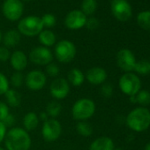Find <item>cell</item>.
I'll use <instances>...</instances> for the list:
<instances>
[{
	"label": "cell",
	"mask_w": 150,
	"mask_h": 150,
	"mask_svg": "<svg viewBox=\"0 0 150 150\" xmlns=\"http://www.w3.org/2000/svg\"><path fill=\"white\" fill-rule=\"evenodd\" d=\"M4 143L6 150H30L32 139L24 128L12 127L7 130Z\"/></svg>",
	"instance_id": "obj_1"
},
{
	"label": "cell",
	"mask_w": 150,
	"mask_h": 150,
	"mask_svg": "<svg viewBox=\"0 0 150 150\" xmlns=\"http://www.w3.org/2000/svg\"><path fill=\"white\" fill-rule=\"evenodd\" d=\"M129 129L136 132H142L150 126V110L146 107H138L130 111L125 118Z\"/></svg>",
	"instance_id": "obj_2"
},
{
	"label": "cell",
	"mask_w": 150,
	"mask_h": 150,
	"mask_svg": "<svg viewBox=\"0 0 150 150\" xmlns=\"http://www.w3.org/2000/svg\"><path fill=\"white\" fill-rule=\"evenodd\" d=\"M96 106L90 98H81L75 102L71 107V116L73 119L79 121H87L96 113Z\"/></svg>",
	"instance_id": "obj_3"
},
{
	"label": "cell",
	"mask_w": 150,
	"mask_h": 150,
	"mask_svg": "<svg viewBox=\"0 0 150 150\" xmlns=\"http://www.w3.org/2000/svg\"><path fill=\"white\" fill-rule=\"evenodd\" d=\"M43 28H44L41 17L35 15H30L21 19L17 27V30L20 32V34L28 37L38 35L43 30Z\"/></svg>",
	"instance_id": "obj_4"
},
{
	"label": "cell",
	"mask_w": 150,
	"mask_h": 150,
	"mask_svg": "<svg viewBox=\"0 0 150 150\" xmlns=\"http://www.w3.org/2000/svg\"><path fill=\"white\" fill-rule=\"evenodd\" d=\"M77 49L75 44L69 40H61L55 44L54 56L57 60L63 64L71 62L76 57Z\"/></svg>",
	"instance_id": "obj_5"
},
{
	"label": "cell",
	"mask_w": 150,
	"mask_h": 150,
	"mask_svg": "<svg viewBox=\"0 0 150 150\" xmlns=\"http://www.w3.org/2000/svg\"><path fill=\"white\" fill-rule=\"evenodd\" d=\"M118 86L123 94L128 96H132L137 95L140 90L141 81L137 74L125 72L118 81Z\"/></svg>",
	"instance_id": "obj_6"
},
{
	"label": "cell",
	"mask_w": 150,
	"mask_h": 150,
	"mask_svg": "<svg viewBox=\"0 0 150 150\" xmlns=\"http://www.w3.org/2000/svg\"><path fill=\"white\" fill-rule=\"evenodd\" d=\"M2 13L6 20L13 22L19 21L24 13V5L21 0H5Z\"/></svg>",
	"instance_id": "obj_7"
},
{
	"label": "cell",
	"mask_w": 150,
	"mask_h": 150,
	"mask_svg": "<svg viewBox=\"0 0 150 150\" xmlns=\"http://www.w3.org/2000/svg\"><path fill=\"white\" fill-rule=\"evenodd\" d=\"M62 134L61 123L57 118H49L43 122L42 126V136L47 142L57 140Z\"/></svg>",
	"instance_id": "obj_8"
},
{
	"label": "cell",
	"mask_w": 150,
	"mask_h": 150,
	"mask_svg": "<svg viewBox=\"0 0 150 150\" xmlns=\"http://www.w3.org/2000/svg\"><path fill=\"white\" fill-rule=\"evenodd\" d=\"M54 55L50 48H46L43 46H37L31 50L28 60L36 65L46 66L49 64L52 63Z\"/></svg>",
	"instance_id": "obj_9"
},
{
	"label": "cell",
	"mask_w": 150,
	"mask_h": 150,
	"mask_svg": "<svg viewBox=\"0 0 150 150\" xmlns=\"http://www.w3.org/2000/svg\"><path fill=\"white\" fill-rule=\"evenodd\" d=\"M46 84L47 76L41 70H32L25 76V85L32 91L42 90Z\"/></svg>",
	"instance_id": "obj_10"
},
{
	"label": "cell",
	"mask_w": 150,
	"mask_h": 150,
	"mask_svg": "<svg viewBox=\"0 0 150 150\" xmlns=\"http://www.w3.org/2000/svg\"><path fill=\"white\" fill-rule=\"evenodd\" d=\"M110 10L113 16L119 21L125 22L132 15V9L127 0H112Z\"/></svg>",
	"instance_id": "obj_11"
},
{
	"label": "cell",
	"mask_w": 150,
	"mask_h": 150,
	"mask_svg": "<svg viewBox=\"0 0 150 150\" xmlns=\"http://www.w3.org/2000/svg\"><path fill=\"white\" fill-rule=\"evenodd\" d=\"M88 17L78 9L71 10L64 18V26L71 30H79L86 26Z\"/></svg>",
	"instance_id": "obj_12"
},
{
	"label": "cell",
	"mask_w": 150,
	"mask_h": 150,
	"mask_svg": "<svg viewBox=\"0 0 150 150\" xmlns=\"http://www.w3.org/2000/svg\"><path fill=\"white\" fill-rule=\"evenodd\" d=\"M71 86L66 79L62 77L55 78L50 87V93L55 100H63L70 93Z\"/></svg>",
	"instance_id": "obj_13"
},
{
	"label": "cell",
	"mask_w": 150,
	"mask_h": 150,
	"mask_svg": "<svg viewBox=\"0 0 150 150\" xmlns=\"http://www.w3.org/2000/svg\"><path fill=\"white\" fill-rule=\"evenodd\" d=\"M136 62L134 54L129 49H122L117 54V64L125 72H132Z\"/></svg>",
	"instance_id": "obj_14"
},
{
	"label": "cell",
	"mask_w": 150,
	"mask_h": 150,
	"mask_svg": "<svg viewBox=\"0 0 150 150\" xmlns=\"http://www.w3.org/2000/svg\"><path fill=\"white\" fill-rule=\"evenodd\" d=\"M108 77L107 71L104 68L100 66H95L88 69L85 74V78L88 83L94 86L103 85L106 82Z\"/></svg>",
	"instance_id": "obj_15"
},
{
	"label": "cell",
	"mask_w": 150,
	"mask_h": 150,
	"mask_svg": "<svg viewBox=\"0 0 150 150\" xmlns=\"http://www.w3.org/2000/svg\"><path fill=\"white\" fill-rule=\"evenodd\" d=\"M10 64L15 71H23L28 64V57L22 50H15L11 54Z\"/></svg>",
	"instance_id": "obj_16"
},
{
	"label": "cell",
	"mask_w": 150,
	"mask_h": 150,
	"mask_svg": "<svg viewBox=\"0 0 150 150\" xmlns=\"http://www.w3.org/2000/svg\"><path fill=\"white\" fill-rule=\"evenodd\" d=\"M115 144L112 139L103 136L96 139L89 146V150H114Z\"/></svg>",
	"instance_id": "obj_17"
},
{
	"label": "cell",
	"mask_w": 150,
	"mask_h": 150,
	"mask_svg": "<svg viewBox=\"0 0 150 150\" xmlns=\"http://www.w3.org/2000/svg\"><path fill=\"white\" fill-rule=\"evenodd\" d=\"M86 81L85 73L79 68H73L69 71L67 75V81L70 86L78 88L81 87Z\"/></svg>",
	"instance_id": "obj_18"
},
{
	"label": "cell",
	"mask_w": 150,
	"mask_h": 150,
	"mask_svg": "<svg viewBox=\"0 0 150 150\" xmlns=\"http://www.w3.org/2000/svg\"><path fill=\"white\" fill-rule=\"evenodd\" d=\"M21 39V35L17 29H10L3 35L2 42L4 43V46L9 49L17 46L20 43Z\"/></svg>",
	"instance_id": "obj_19"
},
{
	"label": "cell",
	"mask_w": 150,
	"mask_h": 150,
	"mask_svg": "<svg viewBox=\"0 0 150 150\" xmlns=\"http://www.w3.org/2000/svg\"><path fill=\"white\" fill-rule=\"evenodd\" d=\"M38 39L42 46L46 48L55 46V44L57 43V36L55 33L50 29H43L38 35Z\"/></svg>",
	"instance_id": "obj_20"
},
{
	"label": "cell",
	"mask_w": 150,
	"mask_h": 150,
	"mask_svg": "<svg viewBox=\"0 0 150 150\" xmlns=\"http://www.w3.org/2000/svg\"><path fill=\"white\" fill-rule=\"evenodd\" d=\"M23 126H24V129L27 131V132H31V131H34L37 128L38 125H39V117H38V114H36L35 112L34 111H30V112H28L24 117H23Z\"/></svg>",
	"instance_id": "obj_21"
},
{
	"label": "cell",
	"mask_w": 150,
	"mask_h": 150,
	"mask_svg": "<svg viewBox=\"0 0 150 150\" xmlns=\"http://www.w3.org/2000/svg\"><path fill=\"white\" fill-rule=\"evenodd\" d=\"M5 98H6V103L9 107L17 108L21 104V101H22L21 96L14 88H10L5 94Z\"/></svg>",
	"instance_id": "obj_22"
},
{
	"label": "cell",
	"mask_w": 150,
	"mask_h": 150,
	"mask_svg": "<svg viewBox=\"0 0 150 150\" xmlns=\"http://www.w3.org/2000/svg\"><path fill=\"white\" fill-rule=\"evenodd\" d=\"M97 9L96 0H82L81 11L88 17L93 15Z\"/></svg>",
	"instance_id": "obj_23"
},
{
	"label": "cell",
	"mask_w": 150,
	"mask_h": 150,
	"mask_svg": "<svg viewBox=\"0 0 150 150\" xmlns=\"http://www.w3.org/2000/svg\"><path fill=\"white\" fill-rule=\"evenodd\" d=\"M45 111L50 118H57L62 111V106L57 101H52L47 104Z\"/></svg>",
	"instance_id": "obj_24"
},
{
	"label": "cell",
	"mask_w": 150,
	"mask_h": 150,
	"mask_svg": "<svg viewBox=\"0 0 150 150\" xmlns=\"http://www.w3.org/2000/svg\"><path fill=\"white\" fill-rule=\"evenodd\" d=\"M76 131L82 137H90L93 134V126L88 121H79L76 124Z\"/></svg>",
	"instance_id": "obj_25"
},
{
	"label": "cell",
	"mask_w": 150,
	"mask_h": 150,
	"mask_svg": "<svg viewBox=\"0 0 150 150\" xmlns=\"http://www.w3.org/2000/svg\"><path fill=\"white\" fill-rule=\"evenodd\" d=\"M138 25L147 31H150V11H143L137 16Z\"/></svg>",
	"instance_id": "obj_26"
},
{
	"label": "cell",
	"mask_w": 150,
	"mask_h": 150,
	"mask_svg": "<svg viewBox=\"0 0 150 150\" xmlns=\"http://www.w3.org/2000/svg\"><path fill=\"white\" fill-rule=\"evenodd\" d=\"M133 71L139 75L150 74V61L146 59H142L136 62Z\"/></svg>",
	"instance_id": "obj_27"
},
{
	"label": "cell",
	"mask_w": 150,
	"mask_h": 150,
	"mask_svg": "<svg viewBox=\"0 0 150 150\" xmlns=\"http://www.w3.org/2000/svg\"><path fill=\"white\" fill-rule=\"evenodd\" d=\"M134 96L136 103L139 104L140 107H146L150 104V91L140 89Z\"/></svg>",
	"instance_id": "obj_28"
},
{
	"label": "cell",
	"mask_w": 150,
	"mask_h": 150,
	"mask_svg": "<svg viewBox=\"0 0 150 150\" xmlns=\"http://www.w3.org/2000/svg\"><path fill=\"white\" fill-rule=\"evenodd\" d=\"M10 86H13L14 88H21L25 84V75L21 71H14L9 80Z\"/></svg>",
	"instance_id": "obj_29"
},
{
	"label": "cell",
	"mask_w": 150,
	"mask_h": 150,
	"mask_svg": "<svg viewBox=\"0 0 150 150\" xmlns=\"http://www.w3.org/2000/svg\"><path fill=\"white\" fill-rule=\"evenodd\" d=\"M41 20H42L43 28H51L55 27L57 23V19L55 15L51 13H45L44 15L41 17Z\"/></svg>",
	"instance_id": "obj_30"
},
{
	"label": "cell",
	"mask_w": 150,
	"mask_h": 150,
	"mask_svg": "<svg viewBox=\"0 0 150 150\" xmlns=\"http://www.w3.org/2000/svg\"><path fill=\"white\" fill-rule=\"evenodd\" d=\"M10 89L9 79L4 73L0 71V96H5V94Z\"/></svg>",
	"instance_id": "obj_31"
},
{
	"label": "cell",
	"mask_w": 150,
	"mask_h": 150,
	"mask_svg": "<svg viewBox=\"0 0 150 150\" xmlns=\"http://www.w3.org/2000/svg\"><path fill=\"white\" fill-rule=\"evenodd\" d=\"M45 67H46L45 71H46V73L48 76L52 77V78H57L58 74L60 72V68L57 64L52 62V63L49 64L48 65H46Z\"/></svg>",
	"instance_id": "obj_32"
},
{
	"label": "cell",
	"mask_w": 150,
	"mask_h": 150,
	"mask_svg": "<svg viewBox=\"0 0 150 150\" xmlns=\"http://www.w3.org/2000/svg\"><path fill=\"white\" fill-rule=\"evenodd\" d=\"M113 91H114V88L113 85L111 83L109 82H104L103 85H101V95L105 97V98H110L113 95Z\"/></svg>",
	"instance_id": "obj_33"
},
{
	"label": "cell",
	"mask_w": 150,
	"mask_h": 150,
	"mask_svg": "<svg viewBox=\"0 0 150 150\" xmlns=\"http://www.w3.org/2000/svg\"><path fill=\"white\" fill-rule=\"evenodd\" d=\"M100 26V21L96 18V17H90V18H88L87 20V22H86V28L88 29V30H96L99 28Z\"/></svg>",
	"instance_id": "obj_34"
},
{
	"label": "cell",
	"mask_w": 150,
	"mask_h": 150,
	"mask_svg": "<svg viewBox=\"0 0 150 150\" xmlns=\"http://www.w3.org/2000/svg\"><path fill=\"white\" fill-rule=\"evenodd\" d=\"M9 114H10L9 106L4 102H0V122H3Z\"/></svg>",
	"instance_id": "obj_35"
},
{
	"label": "cell",
	"mask_w": 150,
	"mask_h": 150,
	"mask_svg": "<svg viewBox=\"0 0 150 150\" xmlns=\"http://www.w3.org/2000/svg\"><path fill=\"white\" fill-rule=\"evenodd\" d=\"M10 50L6 46H0V62H7L11 57Z\"/></svg>",
	"instance_id": "obj_36"
},
{
	"label": "cell",
	"mask_w": 150,
	"mask_h": 150,
	"mask_svg": "<svg viewBox=\"0 0 150 150\" xmlns=\"http://www.w3.org/2000/svg\"><path fill=\"white\" fill-rule=\"evenodd\" d=\"M2 123L6 126V128H8V127H11L12 128V127H13V125L15 123V117H13V115H12L10 113Z\"/></svg>",
	"instance_id": "obj_37"
},
{
	"label": "cell",
	"mask_w": 150,
	"mask_h": 150,
	"mask_svg": "<svg viewBox=\"0 0 150 150\" xmlns=\"http://www.w3.org/2000/svg\"><path fill=\"white\" fill-rule=\"evenodd\" d=\"M6 132H7L6 126L2 122H0V145H1L2 142H4Z\"/></svg>",
	"instance_id": "obj_38"
},
{
	"label": "cell",
	"mask_w": 150,
	"mask_h": 150,
	"mask_svg": "<svg viewBox=\"0 0 150 150\" xmlns=\"http://www.w3.org/2000/svg\"><path fill=\"white\" fill-rule=\"evenodd\" d=\"M38 117H39V120L40 121H42V122H45L46 120H48L50 118V117L48 116V114L46 113V111H42L38 115Z\"/></svg>",
	"instance_id": "obj_39"
},
{
	"label": "cell",
	"mask_w": 150,
	"mask_h": 150,
	"mask_svg": "<svg viewBox=\"0 0 150 150\" xmlns=\"http://www.w3.org/2000/svg\"><path fill=\"white\" fill-rule=\"evenodd\" d=\"M143 150H150V141L146 144V146H145Z\"/></svg>",
	"instance_id": "obj_40"
},
{
	"label": "cell",
	"mask_w": 150,
	"mask_h": 150,
	"mask_svg": "<svg viewBox=\"0 0 150 150\" xmlns=\"http://www.w3.org/2000/svg\"><path fill=\"white\" fill-rule=\"evenodd\" d=\"M2 38H3V34H2L1 30H0V43L2 42Z\"/></svg>",
	"instance_id": "obj_41"
},
{
	"label": "cell",
	"mask_w": 150,
	"mask_h": 150,
	"mask_svg": "<svg viewBox=\"0 0 150 150\" xmlns=\"http://www.w3.org/2000/svg\"><path fill=\"white\" fill-rule=\"evenodd\" d=\"M114 150H124V149H123V148H121V147H117V148L115 147V149H114Z\"/></svg>",
	"instance_id": "obj_42"
},
{
	"label": "cell",
	"mask_w": 150,
	"mask_h": 150,
	"mask_svg": "<svg viewBox=\"0 0 150 150\" xmlns=\"http://www.w3.org/2000/svg\"><path fill=\"white\" fill-rule=\"evenodd\" d=\"M0 150H6V148H4V147H2L1 146H0Z\"/></svg>",
	"instance_id": "obj_43"
},
{
	"label": "cell",
	"mask_w": 150,
	"mask_h": 150,
	"mask_svg": "<svg viewBox=\"0 0 150 150\" xmlns=\"http://www.w3.org/2000/svg\"><path fill=\"white\" fill-rule=\"evenodd\" d=\"M21 1H31V0H21Z\"/></svg>",
	"instance_id": "obj_44"
}]
</instances>
